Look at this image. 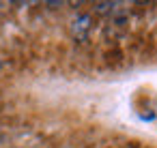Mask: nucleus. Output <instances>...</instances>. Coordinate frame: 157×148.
Listing matches in <instances>:
<instances>
[{
  "instance_id": "nucleus-1",
  "label": "nucleus",
  "mask_w": 157,
  "mask_h": 148,
  "mask_svg": "<svg viewBox=\"0 0 157 148\" xmlns=\"http://www.w3.org/2000/svg\"><path fill=\"white\" fill-rule=\"evenodd\" d=\"M88 30H90V15H88V13L78 15V17L73 20V24H71V35H73V39H75V41H84V39L88 37Z\"/></svg>"
},
{
  "instance_id": "nucleus-2",
  "label": "nucleus",
  "mask_w": 157,
  "mask_h": 148,
  "mask_svg": "<svg viewBox=\"0 0 157 148\" xmlns=\"http://www.w3.org/2000/svg\"><path fill=\"white\" fill-rule=\"evenodd\" d=\"M110 7H114V5H112V2H99V5H97V11L103 13V11H110Z\"/></svg>"
},
{
  "instance_id": "nucleus-3",
  "label": "nucleus",
  "mask_w": 157,
  "mask_h": 148,
  "mask_svg": "<svg viewBox=\"0 0 157 148\" xmlns=\"http://www.w3.org/2000/svg\"><path fill=\"white\" fill-rule=\"evenodd\" d=\"M0 69H2V62H0Z\"/></svg>"
}]
</instances>
